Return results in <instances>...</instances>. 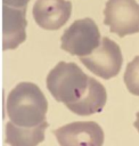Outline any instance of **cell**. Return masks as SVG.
<instances>
[{
	"instance_id": "cell-1",
	"label": "cell",
	"mask_w": 139,
	"mask_h": 146,
	"mask_svg": "<svg viewBox=\"0 0 139 146\" xmlns=\"http://www.w3.org/2000/svg\"><path fill=\"white\" fill-rule=\"evenodd\" d=\"M48 102L41 89L32 82L18 83L8 95L6 112L10 122L32 128L46 122Z\"/></svg>"
},
{
	"instance_id": "cell-2",
	"label": "cell",
	"mask_w": 139,
	"mask_h": 146,
	"mask_svg": "<svg viewBox=\"0 0 139 146\" xmlns=\"http://www.w3.org/2000/svg\"><path fill=\"white\" fill-rule=\"evenodd\" d=\"M51 96L66 106L77 103L87 92L89 76L74 63L59 62L47 76Z\"/></svg>"
},
{
	"instance_id": "cell-3",
	"label": "cell",
	"mask_w": 139,
	"mask_h": 146,
	"mask_svg": "<svg viewBox=\"0 0 139 146\" xmlns=\"http://www.w3.org/2000/svg\"><path fill=\"white\" fill-rule=\"evenodd\" d=\"M60 48L71 55L85 57L100 44V33L96 23L87 17L75 21L62 35Z\"/></svg>"
},
{
	"instance_id": "cell-4",
	"label": "cell",
	"mask_w": 139,
	"mask_h": 146,
	"mask_svg": "<svg viewBox=\"0 0 139 146\" xmlns=\"http://www.w3.org/2000/svg\"><path fill=\"white\" fill-rule=\"evenodd\" d=\"M104 24L118 36L139 32V5L136 0H107Z\"/></svg>"
},
{
	"instance_id": "cell-5",
	"label": "cell",
	"mask_w": 139,
	"mask_h": 146,
	"mask_svg": "<svg viewBox=\"0 0 139 146\" xmlns=\"http://www.w3.org/2000/svg\"><path fill=\"white\" fill-rule=\"evenodd\" d=\"M79 59L89 71L105 80L116 76L123 63L120 47L106 36L101 39L99 47L93 52Z\"/></svg>"
},
{
	"instance_id": "cell-6",
	"label": "cell",
	"mask_w": 139,
	"mask_h": 146,
	"mask_svg": "<svg viewBox=\"0 0 139 146\" xmlns=\"http://www.w3.org/2000/svg\"><path fill=\"white\" fill-rule=\"evenodd\" d=\"M60 146H103L104 131L93 121H77L54 131Z\"/></svg>"
},
{
	"instance_id": "cell-7",
	"label": "cell",
	"mask_w": 139,
	"mask_h": 146,
	"mask_svg": "<svg viewBox=\"0 0 139 146\" xmlns=\"http://www.w3.org/2000/svg\"><path fill=\"white\" fill-rule=\"evenodd\" d=\"M72 3L67 0H36L33 6V17L44 30H58L70 18Z\"/></svg>"
},
{
	"instance_id": "cell-8",
	"label": "cell",
	"mask_w": 139,
	"mask_h": 146,
	"mask_svg": "<svg viewBox=\"0 0 139 146\" xmlns=\"http://www.w3.org/2000/svg\"><path fill=\"white\" fill-rule=\"evenodd\" d=\"M26 9L2 7V48L15 49L26 39Z\"/></svg>"
},
{
	"instance_id": "cell-9",
	"label": "cell",
	"mask_w": 139,
	"mask_h": 146,
	"mask_svg": "<svg viewBox=\"0 0 139 146\" xmlns=\"http://www.w3.org/2000/svg\"><path fill=\"white\" fill-rule=\"evenodd\" d=\"M106 99L107 94L105 87L96 79L89 76V87L84 96L77 103L66 107L77 115L87 116L100 112L106 104Z\"/></svg>"
},
{
	"instance_id": "cell-10",
	"label": "cell",
	"mask_w": 139,
	"mask_h": 146,
	"mask_svg": "<svg viewBox=\"0 0 139 146\" xmlns=\"http://www.w3.org/2000/svg\"><path fill=\"white\" fill-rule=\"evenodd\" d=\"M48 125L47 121L32 128L8 122L6 124V143L10 146H38L44 140V130Z\"/></svg>"
},
{
	"instance_id": "cell-11",
	"label": "cell",
	"mask_w": 139,
	"mask_h": 146,
	"mask_svg": "<svg viewBox=\"0 0 139 146\" xmlns=\"http://www.w3.org/2000/svg\"><path fill=\"white\" fill-rule=\"evenodd\" d=\"M124 83L132 95L139 96V56L128 64L124 73Z\"/></svg>"
},
{
	"instance_id": "cell-12",
	"label": "cell",
	"mask_w": 139,
	"mask_h": 146,
	"mask_svg": "<svg viewBox=\"0 0 139 146\" xmlns=\"http://www.w3.org/2000/svg\"><path fill=\"white\" fill-rule=\"evenodd\" d=\"M5 6L13 8H25L30 0H2Z\"/></svg>"
},
{
	"instance_id": "cell-13",
	"label": "cell",
	"mask_w": 139,
	"mask_h": 146,
	"mask_svg": "<svg viewBox=\"0 0 139 146\" xmlns=\"http://www.w3.org/2000/svg\"><path fill=\"white\" fill-rule=\"evenodd\" d=\"M133 125H134V128H136V129L139 131V112L137 113V119H136V121H134Z\"/></svg>"
}]
</instances>
